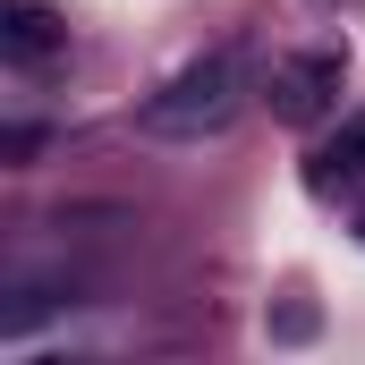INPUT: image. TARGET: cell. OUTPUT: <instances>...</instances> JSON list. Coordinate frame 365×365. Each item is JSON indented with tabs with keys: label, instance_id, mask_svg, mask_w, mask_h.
Wrapping results in <instances>:
<instances>
[{
	"label": "cell",
	"instance_id": "7a4b0ae2",
	"mask_svg": "<svg viewBox=\"0 0 365 365\" xmlns=\"http://www.w3.org/2000/svg\"><path fill=\"white\" fill-rule=\"evenodd\" d=\"M340 77H349V51H297V60H280L272 68V119H289V128H314L323 110H331V93H340Z\"/></svg>",
	"mask_w": 365,
	"mask_h": 365
},
{
	"label": "cell",
	"instance_id": "3957f363",
	"mask_svg": "<svg viewBox=\"0 0 365 365\" xmlns=\"http://www.w3.org/2000/svg\"><path fill=\"white\" fill-rule=\"evenodd\" d=\"M60 43H68V26H60L43 0H9V17H0V51H9L17 68H43Z\"/></svg>",
	"mask_w": 365,
	"mask_h": 365
},
{
	"label": "cell",
	"instance_id": "277c9868",
	"mask_svg": "<svg viewBox=\"0 0 365 365\" xmlns=\"http://www.w3.org/2000/svg\"><path fill=\"white\" fill-rule=\"evenodd\" d=\"M323 162H331V170H365V119H349V128H340V145H331Z\"/></svg>",
	"mask_w": 365,
	"mask_h": 365
},
{
	"label": "cell",
	"instance_id": "6da1fadb",
	"mask_svg": "<svg viewBox=\"0 0 365 365\" xmlns=\"http://www.w3.org/2000/svg\"><path fill=\"white\" fill-rule=\"evenodd\" d=\"M238 60L230 51H204L195 68H179L170 86L145 102V136H170V145H187V136H212V128H230V110H238Z\"/></svg>",
	"mask_w": 365,
	"mask_h": 365
},
{
	"label": "cell",
	"instance_id": "5b68a950",
	"mask_svg": "<svg viewBox=\"0 0 365 365\" xmlns=\"http://www.w3.org/2000/svg\"><path fill=\"white\" fill-rule=\"evenodd\" d=\"M357 230H365V212H357Z\"/></svg>",
	"mask_w": 365,
	"mask_h": 365
}]
</instances>
